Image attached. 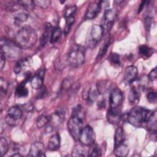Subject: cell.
Listing matches in <instances>:
<instances>
[{
  "label": "cell",
  "mask_w": 157,
  "mask_h": 157,
  "mask_svg": "<svg viewBox=\"0 0 157 157\" xmlns=\"http://www.w3.org/2000/svg\"><path fill=\"white\" fill-rule=\"evenodd\" d=\"M72 115L76 116L82 119H83L84 115L82 110V107L80 105H77L75 107H74L72 112Z\"/></svg>",
  "instance_id": "obj_38"
},
{
  "label": "cell",
  "mask_w": 157,
  "mask_h": 157,
  "mask_svg": "<svg viewBox=\"0 0 157 157\" xmlns=\"http://www.w3.org/2000/svg\"><path fill=\"white\" fill-rule=\"evenodd\" d=\"M67 128L72 137L76 140H79L83 129V119L71 115L67 123Z\"/></svg>",
  "instance_id": "obj_5"
},
{
  "label": "cell",
  "mask_w": 157,
  "mask_h": 157,
  "mask_svg": "<svg viewBox=\"0 0 157 157\" xmlns=\"http://www.w3.org/2000/svg\"><path fill=\"white\" fill-rule=\"evenodd\" d=\"M22 155H20V153H15V154H13L11 156H21Z\"/></svg>",
  "instance_id": "obj_47"
},
{
  "label": "cell",
  "mask_w": 157,
  "mask_h": 157,
  "mask_svg": "<svg viewBox=\"0 0 157 157\" xmlns=\"http://www.w3.org/2000/svg\"><path fill=\"white\" fill-rule=\"evenodd\" d=\"M61 34H62V30L60 28L57 27V28H55L54 29H53L51 34V37L50 39V42L55 43L56 42H57L60 38Z\"/></svg>",
  "instance_id": "obj_29"
},
{
  "label": "cell",
  "mask_w": 157,
  "mask_h": 157,
  "mask_svg": "<svg viewBox=\"0 0 157 157\" xmlns=\"http://www.w3.org/2000/svg\"><path fill=\"white\" fill-rule=\"evenodd\" d=\"M6 56L3 54L2 52H1V56H0V67H1V70H2L6 63Z\"/></svg>",
  "instance_id": "obj_43"
},
{
  "label": "cell",
  "mask_w": 157,
  "mask_h": 157,
  "mask_svg": "<svg viewBox=\"0 0 157 157\" xmlns=\"http://www.w3.org/2000/svg\"><path fill=\"white\" fill-rule=\"evenodd\" d=\"M23 115V111L19 107L13 106L10 107L7 112V117L13 119L15 120H17L21 118Z\"/></svg>",
  "instance_id": "obj_19"
},
{
  "label": "cell",
  "mask_w": 157,
  "mask_h": 157,
  "mask_svg": "<svg viewBox=\"0 0 157 157\" xmlns=\"http://www.w3.org/2000/svg\"><path fill=\"white\" fill-rule=\"evenodd\" d=\"M1 52L6 58L12 61L20 60L22 55L21 47L17 43L6 38L1 40Z\"/></svg>",
  "instance_id": "obj_3"
},
{
  "label": "cell",
  "mask_w": 157,
  "mask_h": 157,
  "mask_svg": "<svg viewBox=\"0 0 157 157\" xmlns=\"http://www.w3.org/2000/svg\"><path fill=\"white\" fill-rule=\"evenodd\" d=\"M34 3L35 6H37L42 9H47L50 6L51 2L48 0H35L34 1Z\"/></svg>",
  "instance_id": "obj_39"
},
{
  "label": "cell",
  "mask_w": 157,
  "mask_h": 157,
  "mask_svg": "<svg viewBox=\"0 0 157 157\" xmlns=\"http://www.w3.org/2000/svg\"><path fill=\"white\" fill-rule=\"evenodd\" d=\"M156 77H157V71H156V68L155 67L148 74V79L150 81H154L156 80Z\"/></svg>",
  "instance_id": "obj_42"
},
{
  "label": "cell",
  "mask_w": 157,
  "mask_h": 157,
  "mask_svg": "<svg viewBox=\"0 0 157 157\" xmlns=\"http://www.w3.org/2000/svg\"><path fill=\"white\" fill-rule=\"evenodd\" d=\"M15 93L18 98H25L28 95L29 91L25 85L23 83H21L17 87Z\"/></svg>",
  "instance_id": "obj_23"
},
{
  "label": "cell",
  "mask_w": 157,
  "mask_h": 157,
  "mask_svg": "<svg viewBox=\"0 0 157 157\" xmlns=\"http://www.w3.org/2000/svg\"><path fill=\"white\" fill-rule=\"evenodd\" d=\"M45 148L42 142H37L33 143L30 147L28 156H45Z\"/></svg>",
  "instance_id": "obj_13"
},
{
  "label": "cell",
  "mask_w": 157,
  "mask_h": 157,
  "mask_svg": "<svg viewBox=\"0 0 157 157\" xmlns=\"http://www.w3.org/2000/svg\"><path fill=\"white\" fill-rule=\"evenodd\" d=\"M44 71L42 70L39 72V74H36L33 76L30 80V83L33 89L39 90L44 85Z\"/></svg>",
  "instance_id": "obj_14"
},
{
  "label": "cell",
  "mask_w": 157,
  "mask_h": 157,
  "mask_svg": "<svg viewBox=\"0 0 157 157\" xmlns=\"http://www.w3.org/2000/svg\"><path fill=\"white\" fill-rule=\"evenodd\" d=\"M9 149V145L7 140L1 137L0 139V150H1V156H3L7 151Z\"/></svg>",
  "instance_id": "obj_34"
},
{
  "label": "cell",
  "mask_w": 157,
  "mask_h": 157,
  "mask_svg": "<svg viewBox=\"0 0 157 157\" xmlns=\"http://www.w3.org/2000/svg\"><path fill=\"white\" fill-rule=\"evenodd\" d=\"M8 82L5 79L1 77L0 80V94L1 98H2V97L6 94L8 88Z\"/></svg>",
  "instance_id": "obj_35"
},
{
  "label": "cell",
  "mask_w": 157,
  "mask_h": 157,
  "mask_svg": "<svg viewBox=\"0 0 157 157\" xmlns=\"http://www.w3.org/2000/svg\"><path fill=\"white\" fill-rule=\"evenodd\" d=\"M109 61L110 63L114 66H120L121 63L120 55L116 53H112L110 55Z\"/></svg>",
  "instance_id": "obj_36"
},
{
  "label": "cell",
  "mask_w": 157,
  "mask_h": 157,
  "mask_svg": "<svg viewBox=\"0 0 157 157\" xmlns=\"http://www.w3.org/2000/svg\"><path fill=\"white\" fill-rule=\"evenodd\" d=\"M156 93L155 91H150L147 94V99L150 103L155 104L156 102Z\"/></svg>",
  "instance_id": "obj_40"
},
{
  "label": "cell",
  "mask_w": 157,
  "mask_h": 157,
  "mask_svg": "<svg viewBox=\"0 0 157 157\" xmlns=\"http://www.w3.org/2000/svg\"><path fill=\"white\" fill-rule=\"evenodd\" d=\"M38 90H39V91L38 92V93L36 96L37 99H43L46 97V96L47 94V91L45 86H43L40 89H39Z\"/></svg>",
  "instance_id": "obj_41"
},
{
  "label": "cell",
  "mask_w": 157,
  "mask_h": 157,
  "mask_svg": "<svg viewBox=\"0 0 157 157\" xmlns=\"http://www.w3.org/2000/svg\"><path fill=\"white\" fill-rule=\"evenodd\" d=\"M102 151L101 148L97 145L93 144L91 145V147L88 151V155L89 156L94 157V156H99L101 155Z\"/></svg>",
  "instance_id": "obj_25"
},
{
  "label": "cell",
  "mask_w": 157,
  "mask_h": 157,
  "mask_svg": "<svg viewBox=\"0 0 157 157\" xmlns=\"http://www.w3.org/2000/svg\"><path fill=\"white\" fill-rule=\"evenodd\" d=\"M98 93H99L96 88H90L87 92L86 96L88 102H89L90 104L93 103L97 98L98 96Z\"/></svg>",
  "instance_id": "obj_24"
},
{
  "label": "cell",
  "mask_w": 157,
  "mask_h": 157,
  "mask_svg": "<svg viewBox=\"0 0 157 157\" xmlns=\"http://www.w3.org/2000/svg\"><path fill=\"white\" fill-rule=\"evenodd\" d=\"M104 28L99 25H94L91 29L88 43L93 47L101 39L104 34Z\"/></svg>",
  "instance_id": "obj_7"
},
{
  "label": "cell",
  "mask_w": 157,
  "mask_h": 157,
  "mask_svg": "<svg viewBox=\"0 0 157 157\" xmlns=\"http://www.w3.org/2000/svg\"><path fill=\"white\" fill-rule=\"evenodd\" d=\"M101 7L102 5L101 1L91 2L87 8L85 13V18L88 20L94 18L100 12Z\"/></svg>",
  "instance_id": "obj_11"
},
{
  "label": "cell",
  "mask_w": 157,
  "mask_h": 157,
  "mask_svg": "<svg viewBox=\"0 0 157 157\" xmlns=\"http://www.w3.org/2000/svg\"><path fill=\"white\" fill-rule=\"evenodd\" d=\"M128 153H129L128 147L124 143H122L118 145V146L114 147L113 153L117 156L124 157L128 155Z\"/></svg>",
  "instance_id": "obj_20"
},
{
  "label": "cell",
  "mask_w": 157,
  "mask_h": 157,
  "mask_svg": "<svg viewBox=\"0 0 157 157\" xmlns=\"http://www.w3.org/2000/svg\"><path fill=\"white\" fill-rule=\"evenodd\" d=\"M139 54L145 58L149 57L151 55V48L145 45H142L139 48Z\"/></svg>",
  "instance_id": "obj_31"
},
{
  "label": "cell",
  "mask_w": 157,
  "mask_h": 157,
  "mask_svg": "<svg viewBox=\"0 0 157 157\" xmlns=\"http://www.w3.org/2000/svg\"><path fill=\"white\" fill-rule=\"evenodd\" d=\"M67 61L74 67L81 66L85 62V53L83 50L78 46L71 49L68 54Z\"/></svg>",
  "instance_id": "obj_4"
},
{
  "label": "cell",
  "mask_w": 157,
  "mask_h": 157,
  "mask_svg": "<svg viewBox=\"0 0 157 157\" xmlns=\"http://www.w3.org/2000/svg\"><path fill=\"white\" fill-rule=\"evenodd\" d=\"M19 5L22 7L25 10H33L35 6L34 1L28 0V1H18Z\"/></svg>",
  "instance_id": "obj_32"
},
{
  "label": "cell",
  "mask_w": 157,
  "mask_h": 157,
  "mask_svg": "<svg viewBox=\"0 0 157 157\" xmlns=\"http://www.w3.org/2000/svg\"><path fill=\"white\" fill-rule=\"evenodd\" d=\"M148 1H142V2L140 3V6H139V13H140L141 11H142V10L144 9V7L145 6V4L146 3H147Z\"/></svg>",
  "instance_id": "obj_46"
},
{
  "label": "cell",
  "mask_w": 157,
  "mask_h": 157,
  "mask_svg": "<svg viewBox=\"0 0 157 157\" xmlns=\"http://www.w3.org/2000/svg\"><path fill=\"white\" fill-rule=\"evenodd\" d=\"M110 87V84L106 80L100 81L97 83L96 89L99 93L100 94H104Z\"/></svg>",
  "instance_id": "obj_26"
},
{
  "label": "cell",
  "mask_w": 157,
  "mask_h": 157,
  "mask_svg": "<svg viewBox=\"0 0 157 157\" xmlns=\"http://www.w3.org/2000/svg\"><path fill=\"white\" fill-rule=\"evenodd\" d=\"M107 118L109 123L118 124L122 119V113L118 107L110 108L107 113Z\"/></svg>",
  "instance_id": "obj_10"
},
{
  "label": "cell",
  "mask_w": 157,
  "mask_h": 157,
  "mask_svg": "<svg viewBox=\"0 0 157 157\" xmlns=\"http://www.w3.org/2000/svg\"><path fill=\"white\" fill-rule=\"evenodd\" d=\"M123 101V94L119 88L113 89L109 96V103L110 108L118 107Z\"/></svg>",
  "instance_id": "obj_8"
},
{
  "label": "cell",
  "mask_w": 157,
  "mask_h": 157,
  "mask_svg": "<svg viewBox=\"0 0 157 157\" xmlns=\"http://www.w3.org/2000/svg\"><path fill=\"white\" fill-rule=\"evenodd\" d=\"M26 64H27V59L18 60L13 67V72L17 74L20 73L21 71L23 70V67L26 66Z\"/></svg>",
  "instance_id": "obj_30"
},
{
  "label": "cell",
  "mask_w": 157,
  "mask_h": 157,
  "mask_svg": "<svg viewBox=\"0 0 157 157\" xmlns=\"http://www.w3.org/2000/svg\"><path fill=\"white\" fill-rule=\"evenodd\" d=\"M110 44V39H107L105 40V42H104V45H102L101 46V47L100 48L99 51V52L98 53V55H97V57H96L97 59H101L102 58V56H104L105 55V54L106 53Z\"/></svg>",
  "instance_id": "obj_27"
},
{
  "label": "cell",
  "mask_w": 157,
  "mask_h": 157,
  "mask_svg": "<svg viewBox=\"0 0 157 157\" xmlns=\"http://www.w3.org/2000/svg\"><path fill=\"white\" fill-rule=\"evenodd\" d=\"M77 10V7L75 6H72L67 7L64 12V18H67L72 17H74L75 12Z\"/></svg>",
  "instance_id": "obj_37"
},
{
  "label": "cell",
  "mask_w": 157,
  "mask_h": 157,
  "mask_svg": "<svg viewBox=\"0 0 157 157\" xmlns=\"http://www.w3.org/2000/svg\"><path fill=\"white\" fill-rule=\"evenodd\" d=\"M86 150L85 148L80 145H75L72 150V156H85L86 155Z\"/></svg>",
  "instance_id": "obj_28"
},
{
  "label": "cell",
  "mask_w": 157,
  "mask_h": 157,
  "mask_svg": "<svg viewBox=\"0 0 157 157\" xmlns=\"http://www.w3.org/2000/svg\"><path fill=\"white\" fill-rule=\"evenodd\" d=\"M98 106L99 107V108H101V109H104L105 107V102L104 99H101L98 102Z\"/></svg>",
  "instance_id": "obj_45"
},
{
  "label": "cell",
  "mask_w": 157,
  "mask_h": 157,
  "mask_svg": "<svg viewBox=\"0 0 157 157\" xmlns=\"http://www.w3.org/2000/svg\"><path fill=\"white\" fill-rule=\"evenodd\" d=\"M13 17L15 21V24L18 25L20 23L25 22L28 20L29 17V13L26 10H18L14 12Z\"/></svg>",
  "instance_id": "obj_16"
},
{
  "label": "cell",
  "mask_w": 157,
  "mask_h": 157,
  "mask_svg": "<svg viewBox=\"0 0 157 157\" xmlns=\"http://www.w3.org/2000/svg\"><path fill=\"white\" fill-rule=\"evenodd\" d=\"M60 147V137L58 134L52 135L48 142V148L51 151L57 150Z\"/></svg>",
  "instance_id": "obj_17"
},
{
  "label": "cell",
  "mask_w": 157,
  "mask_h": 157,
  "mask_svg": "<svg viewBox=\"0 0 157 157\" xmlns=\"http://www.w3.org/2000/svg\"><path fill=\"white\" fill-rule=\"evenodd\" d=\"M128 99L129 101L132 104H136L139 102L140 99V93L136 88L132 87L131 88L128 94Z\"/></svg>",
  "instance_id": "obj_22"
},
{
  "label": "cell",
  "mask_w": 157,
  "mask_h": 157,
  "mask_svg": "<svg viewBox=\"0 0 157 157\" xmlns=\"http://www.w3.org/2000/svg\"><path fill=\"white\" fill-rule=\"evenodd\" d=\"M52 31V26L51 24L49 23H46L44 26V30L40 40V47H43L48 42L50 36L51 37Z\"/></svg>",
  "instance_id": "obj_15"
},
{
  "label": "cell",
  "mask_w": 157,
  "mask_h": 157,
  "mask_svg": "<svg viewBox=\"0 0 157 157\" xmlns=\"http://www.w3.org/2000/svg\"><path fill=\"white\" fill-rule=\"evenodd\" d=\"M152 18H151V17H147L146 18H145V28H146V29H147V30L148 29V30H149V29H150V28L151 27V23H152Z\"/></svg>",
  "instance_id": "obj_44"
},
{
  "label": "cell",
  "mask_w": 157,
  "mask_h": 157,
  "mask_svg": "<svg viewBox=\"0 0 157 157\" xmlns=\"http://www.w3.org/2000/svg\"><path fill=\"white\" fill-rule=\"evenodd\" d=\"M95 140L96 134L93 129L90 125H86L83 128L79 137L80 143L83 145L90 146L94 143Z\"/></svg>",
  "instance_id": "obj_6"
},
{
  "label": "cell",
  "mask_w": 157,
  "mask_h": 157,
  "mask_svg": "<svg viewBox=\"0 0 157 157\" xmlns=\"http://www.w3.org/2000/svg\"><path fill=\"white\" fill-rule=\"evenodd\" d=\"M147 128L148 130L151 132H156V112L154 111L152 112L151 115L150 116L147 121Z\"/></svg>",
  "instance_id": "obj_18"
},
{
  "label": "cell",
  "mask_w": 157,
  "mask_h": 157,
  "mask_svg": "<svg viewBox=\"0 0 157 157\" xmlns=\"http://www.w3.org/2000/svg\"><path fill=\"white\" fill-rule=\"evenodd\" d=\"M37 39V33L35 30L29 26L22 27L17 33L15 40L16 43L23 48H30L36 42Z\"/></svg>",
  "instance_id": "obj_1"
},
{
  "label": "cell",
  "mask_w": 157,
  "mask_h": 157,
  "mask_svg": "<svg viewBox=\"0 0 157 157\" xmlns=\"http://www.w3.org/2000/svg\"><path fill=\"white\" fill-rule=\"evenodd\" d=\"M49 121H50L49 117H46L45 115H40L37 119L36 125L37 128H40L45 126L46 124H47L49 123Z\"/></svg>",
  "instance_id": "obj_33"
},
{
  "label": "cell",
  "mask_w": 157,
  "mask_h": 157,
  "mask_svg": "<svg viewBox=\"0 0 157 157\" xmlns=\"http://www.w3.org/2000/svg\"><path fill=\"white\" fill-rule=\"evenodd\" d=\"M124 139L125 136L123 129L121 127L118 128L115 131L114 136V147L123 143Z\"/></svg>",
  "instance_id": "obj_21"
},
{
  "label": "cell",
  "mask_w": 157,
  "mask_h": 157,
  "mask_svg": "<svg viewBox=\"0 0 157 157\" xmlns=\"http://www.w3.org/2000/svg\"><path fill=\"white\" fill-rule=\"evenodd\" d=\"M138 75L137 68L132 65L126 67L124 72V80L126 83H131L134 82Z\"/></svg>",
  "instance_id": "obj_12"
},
{
  "label": "cell",
  "mask_w": 157,
  "mask_h": 157,
  "mask_svg": "<svg viewBox=\"0 0 157 157\" xmlns=\"http://www.w3.org/2000/svg\"><path fill=\"white\" fill-rule=\"evenodd\" d=\"M117 15V10L115 9H109L105 10L103 20L105 27L107 30H110L115 21Z\"/></svg>",
  "instance_id": "obj_9"
},
{
  "label": "cell",
  "mask_w": 157,
  "mask_h": 157,
  "mask_svg": "<svg viewBox=\"0 0 157 157\" xmlns=\"http://www.w3.org/2000/svg\"><path fill=\"white\" fill-rule=\"evenodd\" d=\"M153 111L142 107L132 108L127 115L128 122L134 126L139 127L146 123Z\"/></svg>",
  "instance_id": "obj_2"
}]
</instances>
